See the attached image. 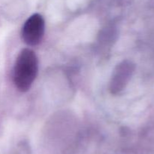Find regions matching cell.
Wrapping results in <instances>:
<instances>
[{
  "mask_svg": "<svg viewBox=\"0 0 154 154\" xmlns=\"http://www.w3.org/2000/svg\"><path fill=\"white\" fill-rule=\"evenodd\" d=\"M38 60L35 53L29 48H24L20 52L14 68V82L21 92L31 88L37 76Z\"/></svg>",
  "mask_w": 154,
  "mask_h": 154,
  "instance_id": "cell-1",
  "label": "cell"
},
{
  "mask_svg": "<svg viewBox=\"0 0 154 154\" xmlns=\"http://www.w3.org/2000/svg\"><path fill=\"white\" fill-rule=\"evenodd\" d=\"M45 30V23L43 17L39 14L30 16L22 28V39L29 46L37 45L42 42Z\"/></svg>",
  "mask_w": 154,
  "mask_h": 154,
  "instance_id": "cell-2",
  "label": "cell"
},
{
  "mask_svg": "<svg viewBox=\"0 0 154 154\" xmlns=\"http://www.w3.org/2000/svg\"><path fill=\"white\" fill-rule=\"evenodd\" d=\"M132 71V65L127 61L120 63L114 70L110 84L111 93L118 94L127 84Z\"/></svg>",
  "mask_w": 154,
  "mask_h": 154,
  "instance_id": "cell-3",
  "label": "cell"
}]
</instances>
